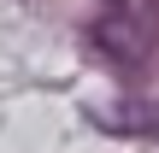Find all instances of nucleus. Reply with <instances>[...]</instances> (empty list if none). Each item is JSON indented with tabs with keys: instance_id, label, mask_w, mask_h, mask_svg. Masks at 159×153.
<instances>
[{
	"instance_id": "f03ea898",
	"label": "nucleus",
	"mask_w": 159,
	"mask_h": 153,
	"mask_svg": "<svg viewBox=\"0 0 159 153\" xmlns=\"http://www.w3.org/2000/svg\"><path fill=\"white\" fill-rule=\"evenodd\" d=\"M94 124H100V130H118V136H153L159 130V112L142 106V100H124V106H100Z\"/></svg>"
},
{
	"instance_id": "f257e3e1",
	"label": "nucleus",
	"mask_w": 159,
	"mask_h": 153,
	"mask_svg": "<svg viewBox=\"0 0 159 153\" xmlns=\"http://www.w3.org/2000/svg\"><path fill=\"white\" fill-rule=\"evenodd\" d=\"M94 41H100V47H106L118 65H142V53H148V41L136 35V24H130L124 12H118V18H106V24L94 29Z\"/></svg>"
}]
</instances>
